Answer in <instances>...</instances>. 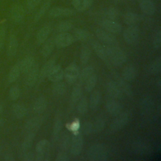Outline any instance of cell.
I'll list each match as a JSON object with an SVG mask.
<instances>
[{"mask_svg":"<svg viewBox=\"0 0 161 161\" xmlns=\"http://www.w3.org/2000/svg\"><path fill=\"white\" fill-rule=\"evenodd\" d=\"M105 48L111 65L116 67H120L126 62L127 55L119 47L116 45H106Z\"/></svg>","mask_w":161,"mask_h":161,"instance_id":"cell-1","label":"cell"},{"mask_svg":"<svg viewBox=\"0 0 161 161\" xmlns=\"http://www.w3.org/2000/svg\"><path fill=\"white\" fill-rule=\"evenodd\" d=\"M108 157L107 148L101 143L91 145L87 152V157L91 161H106L108 159Z\"/></svg>","mask_w":161,"mask_h":161,"instance_id":"cell-2","label":"cell"},{"mask_svg":"<svg viewBox=\"0 0 161 161\" xmlns=\"http://www.w3.org/2000/svg\"><path fill=\"white\" fill-rule=\"evenodd\" d=\"M50 143L47 139L40 140L35 147V160H48Z\"/></svg>","mask_w":161,"mask_h":161,"instance_id":"cell-3","label":"cell"},{"mask_svg":"<svg viewBox=\"0 0 161 161\" xmlns=\"http://www.w3.org/2000/svg\"><path fill=\"white\" fill-rule=\"evenodd\" d=\"M115 119L109 125V131L110 133H115L123 128L129 121V114L127 112H121L115 116Z\"/></svg>","mask_w":161,"mask_h":161,"instance_id":"cell-4","label":"cell"},{"mask_svg":"<svg viewBox=\"0 0 161 161\" xmlns=\"http://www.w3.org/2000/svg\"><path fill=\"white\" fill-rule=\"evenodd\" d=\"M140 28L136 25H130L123 33V37L125 42L129 45L135 44L139 38Z\"/></svg>","mask_w":161,"mask_h":161,"instance_id":"cell-5","label":"cell"},{"mask_svg":"<svg viewBox=\"0 0 161 161\" xmlns=\"http://www.w3.org/2000/svg\"><path fill=\"white\" fill-rule=\"evenodd\" d=\"M84 145L83 137L78 131L74 132V135L70 140V152L74 156L79 155L82 150Z\"/></svg>","mask_w":161,"mask_h":161,"instance_id":"cell-6","label":"cell"},{"mask_svg":"<svg viewBox=\"0 0 161 161\" xmlns=\"http://www.w3.org/2000/svg\"><path fill=\"white\" fill-rule=\"evenodd\" d=\"M80 70L75 63L70 64L64 70V78L69 84H73L78 80Z\"/></svg>","mask_w":161,"mask_h":161,"instance_id":"cell-7","label":"cell"},{"mask_svg":"<svg viewBox=\"0 0 161 161\" xmlns=\"http://www.w3.org/2000/svg\"><path fill=\"white\" fill-rule=\"evenodd\" d=\"M75 41L74 36L68 33H59L54 40L55 45L59 48H63L71 45Z\"/></svg>","mask_w":161,"mask_h":161,"instance_id":"cell-8","label":"cell"},{"mask_svg":"<svg viewBox=\"0 0 161 161\" xmlns=\"http://www.w3.org/2000/svg\"><path fill=\"white\" fill-rule=\"evenodd\" d=\"M112 75L113 77L114 80L117 83L123 93L125 94L128 97L132 98L133 97V92L128 82L125 80L121 77V75L116 72H113Z\"/></svg>","mask_w":161,"mask_h":161,"instance_id":"cell-9","label":"cell"},{"mask_svg":"<svg viewBox=\"0 0 161 161\" xmlns=\"http://www.w3.org/2000/svg\"><path fill=\"white\" fill-rule=\"evenodd\" d=\"M96 37L107 45H116L118 40L113 33L106 31L103 28H97L96 30Z\"/></svg>","mask_w":161,"mask_h":161,"instance_id":"cell-10","label":"cell"},{"mask_svg":"<svg viewBox=\"0 0 161 161\" xmlns=\"http://www.w3.org/2000/svg\"><path fill=\"white\" fill-rule=\"evenodd\" d=\"M91 47L97 55V56L101 59L104 64L106 65V66L109 68L110 69H111V64L110 63L109 58L108 57V55L106 53V50L105 48V47L102 45L99 42L96 41V40H92L91 42Z\"/></svg>","mask_w":161,"mask_h":161,"instance_id":"cell-11","label":"cell"},{"mask_svg":"<svg viewBox=\"0 0 161 161\" xmlns=\"http://www.w3.org/2000/svg\"><path fill=\"white\" fill-rule=\"evenodd\" d=\"M43 118L42 116H35L29 119L25 124V131L26 133H36L42 125Z\"/></svg>","mask_w":161,"mask_h":161,"instance_id":"cell-12","label":"cell"},{"mask_svg":"<svg viewBox=\"0 0 161 161\" xmlns=\"http://www.w3.org/2000/svg\"><path fill=\"white\" fill-rule=\"evenodd\" d=\"M75 14L74 9L64 7H54L49 11V16L51 18H65L70 17Z\"/></svg>","mask_w":161,"mask_h":161,"instance_id":"cell-13","label":"cell"},{"mask_svg":"<svg viewBox=\"0 0 161 161\" xmlns=\"http://www.w3.org/2000/svg\"><path fill=\"white\" fill-rule=\"evenodd\" d=\"M39 66L38 64H35L26 73L25 82L28 87H33L38 79Z\"/></svg>","mask_w":161,"mask_h":161,"instance_id":"cell-14","label":"cell"},{"mask_svg":"<svg viewBox=\"0 0 161 161\" xmlns=\"http://www.w3.org/2000/svg\"><path fill=\"white\" fill-rule=\"evenodd\" d=\"M106 109L109 114L115 117L122 112L123 106L119 101L111 98L106 101Z\"/></svg>","mask_w":161,"mask_h":161,"instance_id":"cell-15","label":"cell"},{"mask_svg":"<svg viewBox=\"0 0 161 161\" xmlns=\"http://www.w3.org/2000/svg\"><path fill=\"white\" fill-rule=\"evenodd\" d=\"M100 25L103 29L113 34L119 33L122 30V26L114 20L105 19L101 22Z\"/></svg>","mask_w":161,"mask_h":161,"instance_id":"cell-16","label":"cell"},{"mask_svg":"<svg viewBox=\"0 0 161 161\" xmlns=\"http://www.w3.org/2000/svg\"><path fill=\"white\" fill-rule=\"evenodd\" d=\"M47 77L52 82L62 80L64 79V69L62 66L60 64H55L49 71Z\"/></svg>","mask_w":161,"mask_h":161,"instance_id":"cell-17","label":"cell"},{"mask_svg":"<svg viewBox=\"0 0 161 161\" xmlns=\"http://www.w3.org/2000/svg\"><path fill=\"white\" fill-rule=\"evenodd\" d=\"M25 11L21 4H16L11 8L10 11V18L13 22L16 23L21 22L25 18Z\"/></svg>","mask_w":161,"mask_h":161,"instance_id":"cell-18","label":"cell"},{"mask_svg":"<svg viewBox=\"0 0 161 161\" xmlns=\"http://www.w3.org/2000/svg\"><path fill=\"white\" fill-rule=\"evenodd\" d=\"M108 95L113 99H120L123 97V92L114 80H109L106 84Z\"/></svg>","mask_w":161,"mask_h":161,"instance_id":"cell-19","label":"cell"},{"mask_svg":"<svg viewBox=\"0 0 161 161\" xmlns=\"http://www.w3.org/2000/svg\"><path fill=\"white\" fill-rule=\"evenodd\" d=\"M18 48V41L16 36L14 34H11L9 36L8 45L6 53L8 57L12 58L15 56L17 53Z\"/></svg>","mask_w":161,"mask_h":161,"instance_id":"cell-20","label":"cell"},{"mask_svg":"<svg viewBox=\"0 0 161 161\" xmlns=\"http://www.w3.org/2000/svg\"><path fill=\"white\" fill-rule=\"evenodd\" d=\"M137 71L135 67L132 64H129L125 67L122 71L121 77L127 82H133L136 77Z\"/></svg>","mask_w":161,"mask_h":161,"instance_id":"cell-21","label":"cell"},{"mask_svg":"<svg viewBox=\"0 0 161 161\" xmlns=\"http://www.w3.org/2000/svg\"><path fill=\"white\" fill-rule=\"evenodd\" d=\"M72 35L74 36L75 41L82 42H87L92 38V35L88 30L80 28H75L73 31Z\"/></svg>","mask_w":161,"mask_h":161,"instance_id":"cell-22","label":"cell"},{"mask_svg":"<svg viewBox=\"0 0 161 161\" xmlns=\"http://www.w3.org/2000/svg\"><path fill=\"white\" fill-rule=\"evenodd\" d=\"M55 62H56V58H52L43 64V65L42 67V68L39 70L38 80L40 82H42L47 77L49 71L50 70L52 67L55 64Z\"/></svg>","mask_w":161,"mask_h":161,"instance_id":"cell-23","label":"cell"},{"mask_svg":"<svg viewBox=\"0 0 161 161\" xmlns=\"http://www.w3.org/2000/svg\"><path fill=\"white\" fill-rule=\"evenodd\" d=\"M52 31V28L50 25H45L42 27L36 33V41L38 45H42L47 39Z\"/></svg>","mask_w":161,"mask_h":161,"instance_id":"cell-24","label":"cell"},{"mask_svg":"<svg viewBox=\"0 0 161 161\" xmlns=\"http://www.w3.org/2000/svg\"><path fill=\"white\" fill-rule=\"evenodd\" d=\"M48 106V101L45 97L41 96L37 97L33 104V109L36 114H42L43 113Z\"/></svg>","mask_w":161,"mask_h":161,"instance_id":"cell-25","label":"cell"},{"mask_svg":"<svg viewBox=\"0 0 161 161\" xmlns=\"http://www.w3.org/2000/svg\"><path fill=\"white\" fill-rule=\"evenodd\" d=\"M140 6L145 14L153 15L155 12V6L153 0H140Z\"/></svg>","mask_w":161,"mask_h":161,"instance_id":"cell-26","label":"cell"},{"mask_svg":"<svg viewBox=\"0 0 161 161\" xmlns=\"http://www.w3.org/2000/svg\"><path fill=\"white\" fill-rule=\"evenodd\" d=\"M101 93L99 90H95L91 92V94L89 97V107L92 110H96L101 101Z\"/></svg>","mask_w":161,"mask_h":161,"instance_id":"cell-27","label":"cell"},{"mask_svg":"<svg viewBox=\"0 0 161 161\" xmlns=\"http://www.w3.org/2000/svg\"><path fill=\"white\" fill-rule=\"evenodd\" d=\"M72 5L75 10L83 12L88 9L93 3L92 0H72Z\"/></svg>","mask_w":161,"mask_h":161,"instance_id":"cell-28","label":"cell"},{"mask_svg":"<svg viewBox=\"0 0 161 161\" xmlns=\"http://www.w3.org/2000/svg\"><path fill=\"white\" fill-rule=\"evenodd\" d=\"M35 64V60L33 57L27 56L23 58L20 62H19V65L20 68L21 72L26 74Z\"/></svg>","mask_w":161,"mask_h":161,"instance_id":"cell-29","label":"cell"},{"mask_svg":"<svg viewBox=\"0 0 161 161\" xmlns=\"http://www.w3.org/2000/svg\"><path fill=\"white\" fill-rule=\"evenodd\" d=\"M55 47L54 40L52 38L47 39L43 43L41 49V53L43 57L46 58L51 55Z\"/></svg>","mask_w":161,"mask_h":161,"instance_id":"cell-30","label":"cell"},{"mask_svg":"<svg viewBox=\"0 0 161 161\" xmlns=\"http://www.w3.org/2000/svg\"><path fill=\"white\" fill-rule=\"evenodd\" d=\"M62 126L63 123L62 119L60 117L57 116L54 120L52 128V140L53 142H57L59 138L60 133L62 129Z\"/></svg>","mask_w":161,"mask_h":161,"instance_id":"cell-31","label":"cell"},{"mask_svg":"<svg viewBox=\"0 0 161 161\" xmlns=\"http://www.w3.org/2000/svg\"><path fill=\"white\" fill-rule=\"evenodd\" d=\"M142 20V16L133 12H127L123 16V21L127 25H136Z\"/></svg>","mask_w":161,"mask_h":161,"instance_id":"cell-32","label":"cell"},{"mask_svg":"<svg viewBox=\"0 0 161 161\" xmlns=\"http://www.w3.org/2000/svg\"><path fill=\"white\" fill-rule=\"evenodd\" d=\"M53 85L52 86V93L56 97H59L63 96L65 94L67 91V86L65 82L62 81H58L56 82H53Z\"/></svg>","mask_w":161,"mask_h":161,"instance_id":"cell-33","label":"cell"},{"mask_svg":"<svg viewBox=\"0 0 161 161\" xmlns=\"http://www.w3.org/2000/svg\"><path fill=\"white\" fill-rule=\"evenodd\" d=\"M82 84L78 82L72 88L71 95H70V99H71V102L73 104L77 103L78 101L80 99V97L82 96L83 89H82Z\"/></svg>","mask_w":161,"mask_h":161,"instance_id":"cell-34","label":"cell"},{"mask_svg":"<svg viewBox=\"0 0 161 161\" xmlns=\"http://www.w3.org/2000/svg\"><path fill=\"white\" fill-rule=\"evenodd\" d=\"M12 112L16 118L21 119L27 114V109L21 104L15 103L12 106Z\"/></svg>","mask_w":161,"mask_h":161,"instance_id":"cell-35","label":"cell"},{"mask_svg":"<svg viewBox=\"0 0 161 161\" xmlns=\"http://www.w3.org/2000/svg\"><path fill=\"white\" fill-rule=\"evenodd\" d=\"M89 108V101L86 97L82 96L80 99L78 101L77 104V112L80 115H84L88 111Z\"/></svg>","mask_w":161,"mask_h":161,"instance_id":"cell-36","label":"cell"},{"mask_svg":"<svg viewBox=\"0 0 161 161\" xmlns=\"http://www.w3.org/2000/svg\"><path fill=\"white\" fill-rule=\"evenodd\" d=\"M94 69L92 65H88L82 69L81 72L79 73V83L83 84L85 81L92 74H94Z\"/></svg>","mask_w":161,"mask_h":161,"instance_id":"cell-37","label":"cell"},{"mask_svg":"<svg viewBox=\"0 0 161 161\" xmlns=\"http://www.w3.org/2000/svg\"><path fill=\"white\" fill-rule=\"evenodd\" d=\"M36 133L28 132L26 133L24 140L21 145V148L24 152L28 150L32 146Z\"/></svg>","mask_w":161,"mask_h":161,"instance_id":"cell-38","label":"cell"},{"mask_svg":"<svg viewBox=\"0 0 161 161\" xmlns=\"http://www.w3.org/2000/svg\"><path fill=\"white\" fill-rule=\"evenodd\" d=\"M21 73L19 63L14 65L10 69L8 75V80L9 83L14 82L19 77Z\"/></svg>","mask_w":161,"mask_h":161,"instance_id":"cell-39","label":"cell"},{"mask_svg":"<svg viewBox=\"0 0 161 161\" xmlns=\"http://www.w3.org/2000/svg\"><path fill=\"white\" fill-rule=\"evenodd\" d=\"M91 55V48L87 45H83L80 48V55H79L80 62H81V64L83 65L86 64L89 62Z\"/></svg>","mask_w":161,"mask_h":161,"instance_id":"cell-40","label":"cell"},{"mask_svg":"<svg viewBox=\"0 0 161 161\" xmlns=\"http://www.w3.org/2000/svg\"><path fill=\"white\" fill-rule=\"evenodd\" d=\"M97 81V75L92 74L84 82V89L87 92H91L94 89Z\"/></svg>","mask_w":161,"mask_h":161,"instance_id":"cell-41","label":"cell"},{"mask_svg":"<svg viewBox=\"0 0 161 161\" xmlns=\"http://www.w3.org/2000/svg\"><path fill=\"white\" fill-rule=\"evenodd\" d=\"M105 120L103 117L101 116L97 117L94 121V124H92L93 131L96 133L101 132L105 127Z\"/></svg>","mask_w":161,"mask_h":161,"instance_id":"cell-42","label":"cell"},{"mask_svg":"<svg viewBox=\"0 0 161 161\" xmlns=\"http://www.w3.org/2000/svg\"><path fill=\"white\" fill-rule=\"evenodd\" d=\"M74 28V25L72 22L69 21H64L60 22L57 27V30L59 33L68 32L72 30Z\"/></svg>","mask_w":161,"mask_h":161,"instance_id":"cell-43","label":"cell"},{"mask_svg":"<svg viewBox=\"0 0 161 161\" xmlns=\"http://www.w3.org/2000/svg\"><path fill=\"white\" fill-rule=\"evenodd\" d=\"M150 70L153 74H158L161 72V57H157L151 64Z\"/></svg>","mask_w":161,"mask_h":161,"instance_id":"cell-44","label":"cell"},{"mask_svg":"<svg viewBox=\"0 0 161 161\" xmlns=\"http://www.w3.org/2000/svg\"><path fill=\"white\" fill-rule=\"evenodd\" d=\"M153 47L155 50H159L161 47V28L158 26L153 37Z\"/></svg>","mask_w":161,"mask_h":161,"instance_id":"cell-45","label":"cell"},{"mask_svg":"<svg viewBox=\"0 0 161 161\" xmlns=\"http://www.w3.org/2000/svg\"><path fill=\"white\" fill-rule=\"evenodd\" d=\"M50 2H49V1L44 2V3L40 7V8L37 11V13H36V14L34 17V21L35 22L39 21L43 17V16L45 14V13L47 12V11L50 8Z\"/></svg>","mask_w":161,"mask_h":161,"instance_id":"cell-46","label":"cell"},{"mask_svg":"<svg viewBox=\"0 0 161 161\" xmlns=\"http://www.w3.org/2000/svg\"><path fill=\"white\" fill-rule=\"evenodd\" d=\"M70 144V138L69 135L66 133H63L60 137V147L63 150L62 151H66L68 148H69Z\"/></svg>","mask_w":161,"mask_h":161,"instance_id":"cell-47","label":"cell"},{"mask_svg":"<svg viewBox=\"0 0 161 161\" xmlns=\"http://www.w3.org/2000/svg\"><path fill=\"white\" fill-rule=\"evenodd\" d=\"M119 16V11L115 8H109L105 12V16L106 19L111 20H116Z\"/></svg>","mask_w":161,"mask_h":161,"instance_id":"cell-48","label":"cell"},{"mask_svg":"<svg viewBox=\"0 0 161 161\" xmlns=\"http://www.w3.org/2000/svg\"><path fill=\"white\" fill-rule=\"evenodd\" d=\"M20 89L17 86H12L9 91V96L11 100L15 101L18 99L20 96Z\"/></svg>","mask_w":161,"mask_h":161,"instance_id":"cell-49","label":"cell"},{"mask_svg":"<svg viewBox=\"0 0 161 161\" xmlns=\"http://www.w3.org/2000/svg\"><path fill=\"white\" fill-rule=\"evenodd\" d=\"M81 131L84 135H90L93 131L92 123L88 121L84 122L81 126Z\"/></svg>","mask_w":161,"mask_h":161,"instance_id":"cell-50","label":"cell"},{"mask_svg":"<svg viewBox=\"0 0 161 161\" xmlns=\"http://www.w3.org/2000/svg\"><path fill=\"white\" fill-rule=\"evenodd\" d=\"M55 161H69V157L65 151H60L56 156Z\"/></svg>","mask_w":161,"mask_h":161,"instance_id":"cell-51","label":"cell"},{"mask_svg":"<svg viewBox=\"0 0 161 161\" xmlns=\"http://www.w3.org/2000/svg\"><path fill=\"white\" fill-rule=\"evenodd\" d=\"M22 160L25 161L35 160V153L31 151H26L22 156Z\"/></svg>","mask_w":161,"mask_h":161,"instance_id":"cell-52","label":"cell"},{"mask_svg":"<svg viewBox=\"0 0 161 161\" xmlns=\"http://www.w3.org/2000/svg\"><path fill=\"white\" fill-rule=\"evenodd\" d=\"M80 128V123L78 119H75L73 122L69 124V130H71L73 132H75L79 130V129Z\"/></svg>","mask_w":161,"mask_h":161,"instance_id":"cell-53","label":"cell"},{"mask_svg":"<svg viewBox=\"0 0 161 161\" xmlns=\"http://www.w3.org/2000/svg\"><path fill=\"white\" fill-rule=\"evenodd\" d=\"M6 37V29L4 26L0 27V51L3 47Z\"/></svg>","mask_w":161,"mask_h":161,"instance_id":"cell-54","label":"cell"},{"mask_svg":"<svg viewBox=\"0 0 161 161\" xmlns=\"http://www.w3.org/2000/svg\"><path fill=\"white\" fill-rule=\"evenodd\" d=\"M42 0H27L26 5L29 9H33L36 7L41 2Z\"/></svg>","mask_w":161,"mask_h":161,"instance_id":"cell-55","label":"cell"},{"mask_svg":"<svg viewBox=\"0 0 161 161\" xmlns=\"http://www.w3.org/2000/svg\"><path fill=\"white\" fill-rule=\"evenodd\" d=\"M4 159L6 161H14V160H15V158H14L13 155H12L11 154H9V153H8V154L5 155Z\"/></svg>","mask_w":161,"mask_h":161,"instance_id":"cell-56","label":"cell"},{"mask_svg":"<svg viewBox=\"0 0 161 161\" xmlns=\"http://www.w3.org/2000/svg\"><path fill=\"white\" fill-rule=\"evenodd\" d=\"M156 84L158 88V89L160 90L161 88V80H160V77H158L157 81H156Z\"/></svg>","mask_w":161,"mask_h":161,"instance_id":"cell-57","label":"cell"},{"mask_svg":"<svg viewBox=\"0 0 161 161\" xmlns=\"http://www.w3.org/2000/svg\"><path fill=\"white\" fill-rule=\"evenodd\" d=\"M3 124H4V120H3V119L1 117H0V127L1 126H3Z\"/></svg>","mask_w":161,"mask_h":161,"instance_id":"cell-58","label":"cell"},{"mask_svg":"<svg viewBox=\"0 0 161 161\" xmlns=\"http://www.w3.org/2000/svg\"><path fill=\"white\" fill-rule=\"evenodd\" d=\"M3 111V106L1 103H0V114L2 113Z\"/></svg>","mask_w":161,"mask_h":161,"instance_id":"cell-59","label":"cell"},{"mask_svg":"<svg viewBox=\"0 0 161 161\" xmlns=\"http://www.w3.org/2000/svg\"><path fill=\"white\" fill-rule=\"evenodd\" d=\"M50 1H51V0H44V1H45H45H49V2H50Z\"/></svg>","mask_w":161,"mask_h":161,"instance_id":"cell-60","label":"cell"},{"mask_svg":"<svg viewBox=\"0 0 161 161\" xmlns=\"http://www.w3.org/2000/svg\"><path fill=\"white\" fill-rule=\"evenodd\" d=\"M113 1H121V0H113Z\"/></svg>","mask_w":161,"mask_h":161,"instance_id":"cell-61","label":"cell"}]
</instances>
